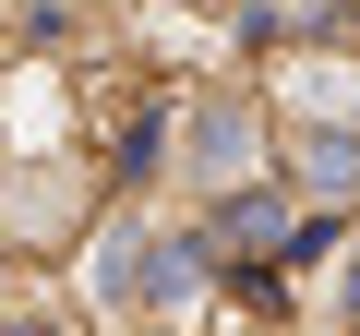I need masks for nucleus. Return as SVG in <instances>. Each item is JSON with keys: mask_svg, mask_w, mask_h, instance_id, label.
<instances>
[{"mask_svg": "<svg viewBox=\"0 0 360 336\" xmlns=\"http://www.w3.org/2000/svg\"><path fill=\"white\" fill-rule=\"evenodd\" d=\"M193 168L205 181H240L252 168V108H193Z\"/></svg>", "mask_w": 360, "mask_h": 336, "instance_id": "nucleus-1", "label": "nucleus"}, {"mask_svg": "<svg viewBox=\"0 0 360 336\" xmlns=\"http://www.w3.org/2000/svg\"><path fill=\"white\" fill-rule=\"evenodd\" d=\"M348 300H360V276H348Z\"/></svg>", "mask_w": 360, "mask_h": 336, "instance_id": "nucleus-4", "label": "nucleus"}, {"mask_svg": "<svg viewBox=\"0 0 360 336\" xmlns=\"http://www.w3.org/2000/svg\"><path fill=\"white\" fill-rule=\"evenodd\" d=\"M229 228H240V240H276V228H288V205H276V193H252V205H229Z\"/></svg>", "mask_w": 360, "mask_h": 336, "instance_id": "nucleus-2", "label": "nucleus"}, {"mask_svg": "<svg viewBox=\"0 0 360 336\" xmlns=\"http://www.w3.org/2000/svg\"><path fill=\"white\" fill-rule=\"evenodd\" d=\"M0 336H49V324H0Z\"/></svg>", "mask_w": 360, "mask_h": 336, "instance_id": "nucleus-3", "label": "nucleus"}]
</instances>
